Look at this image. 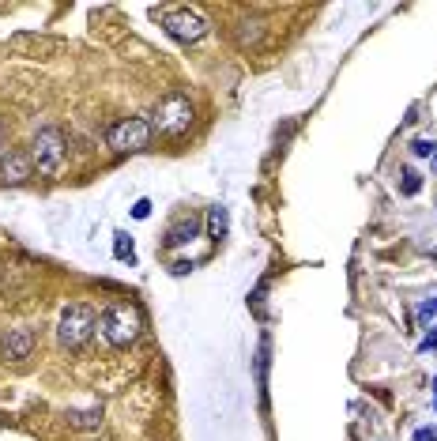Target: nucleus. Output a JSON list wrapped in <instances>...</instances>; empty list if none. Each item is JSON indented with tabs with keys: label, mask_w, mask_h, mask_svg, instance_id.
I'll return each instance as SVG.
<instances>
[{
	"label": "nucleus",
	"mask_w": 437,
	"mask_h": 441,
	"mask_svg": "<svg viewBox=\"0 0 437 441\" xmlns=\"http://www.w3.org/2000/svg\"><path fill=\"white\" fill-rule=\"evenodd\" d=\"M140 328H144V317H140V310L128 306V302H113L98 313V336H102L109 347H128L140 336Z\"/></svg>",
	"instance_id": "nucleus-1"
},
{
	"label": "nucleus",
	"mask_w": 437,
	"mask_h": 441,
	"mask_svg": "<svg viewBox=\"0 0 437 441\" xmlns=\"http://www.w3.org/2000/svg\"><path fill=\"white\" fill-rule=\"evenodd\" d=\"M30 159H35V170L42 178H57L64 170V159H68V143H64V132L61 128H38L35 143H30Z\"/></svg>",
	"instance_id": "nucleus-2"
},
{
	"label": "nucleus",
	"mask_w": 437,
	"mask_h": 441,
	"mask_svg": "<svg viewBox=\"0 0 437 441\" xmlns=\"http://www.w3.org/2000/svg\"><path fill=\"white\" fill-rule=\"evenodd\" d=\"M94 328H98V313L87 302H72V306H64V313L57 321V339H61V347L80 351L91 339Z\"/></svg>",
	"instance_id": "nucleus-3"
},
{
	"label": "nucleus",
	"mask_w": 437,
	"mask_h": 441,
	"mask_svg": "<svg viewBox=\"0 0 437 441\" xmlns=\"http://www.w3.org/2000/svg\"><path fill=\"white\" fill-rule=\"evenodd\" d=\"M192 125V102L181 91L159 98V106L151 109V128H159L162 136H181Z\"/></svg>",
	"instance_id": "nucleus-4"
},
{
	"label": "nucleus",
	"mask_w": 437,
	"mask_h": 441,
	"mask_svg": "<svg viewBox=\"0 0 437 441\" xmlns=\"http://www.w3.org/2000/svg\"><path fill=\"white\" fill-rule=\"evenodd\" d=\"M151 121L147 117H125L117 121V125H109L106 132V143L117 151V155H133V151H144L151 143Z\"/></svg>",
	"instance_id": "nucleus-5"
},
{
	"label": "nucleus",
	"mask_w": 437,
	"mask_h": 441,
	"mask_svg": "<svg viewBox=\"0 0 437 441\" xmlns=\"http://www.w3.org/2000/svg\"><path fill=\"white\" fill-rule=\"evenodd\" d=\"M162 30L181 42V46H192V42H200L207 35V19L196 12V8H178V12H166L162 16Z\"/></svg>",
	"instance_id": "nucleus-6"
},
{
	"label": "nucleus",
	"mask_w": 437,
	"mask_h": 441,
	"mask_svg": "<svg viewBox=\"0 0 437 441\" xmlns=\"http://www.w3.org/2000/svg\"><path fill=\"white\" fill-rule=\"evenodd\" d=\"M30 174H35V159L27 151L8 147V155L0 159V185H23V181H30Z\"/></svg>",
	"instance_id": "nucleus-7"
},
{
	"label": "nucleus",
	"mask_w": 437,
	"mask_h": 441,
	"mask_svg": "<svg viewBox=\"0 0 437 441\" xmlns=\"http://www.w3.org/2000/svg\"><path fill=\"white\" fill-rule=\"evenodd\" d=\"M35 344H38L35 328H12L8 336H0V358L23 362V358H30V351H35Z\"/></svg>",
	"instance_id": "nucleus-8"
},
{
	"label": "nucleus",
	"mask_w": 437,
	"mask_h": 441,
	"mask_svg": "<svg viewBox=\"0 0 437 441\" xmlns=\"http://www.w3.org/2000/svg\"><path fill=\"white\" fill-rule=\"evenodd\" d=\"M200 234V219H181L166 230V249H178V246H189V241Z\"/></svg>",
	"instance_id": "nucleus-9"
},
{
	"label": "nucleus",
	"mask_w": 437,
	"mask_h": 441,
	"mask_svg": "<svg viewBox=\"0 0 437 441\" xmlns=\"http://www.w3.org/2000/svg\"><path fill=\"white\" fill-rule=\"evenodd\" d=\"M204 223H207V238H215V241H223L226 234H230V212H226L223 204H215Z\"/></svg>",
	"instance_id": "nucleus-10"
},
{
	"label": "nucleus",
	"mask_w": 437,
	"mask_h": 441,
	"mask_svg": "<svg viewBox=\"0 0 437 441\" xmlns=\"http://www.w3.org/2000/svg\"><path fill=\"white\" fill-rule=\"evenodd\" d=\"M68 426H75V430H98L102 426V407H87V411H68Z\"/></svg>",
	"instance_id": "nucleus-11"
},
{
	"label": "nucleus",
	"mask_w": 437,
	"mask_h": 441,
	"mask_svg": "<svg viewBox=\"0 0 437 441\" xmlns=\"http://www.w3.org/2000/svg\"><path fill=\"white\" fill-rule=\"evenodd\" d=\"M113 257L121 264H136V246H133V238H128L125 230H117V234H113Z\"/></svg>",
	"instance_id": "nucleus-12"
},
{
	"label": "nucleus",
	"mask_w": 437,
	"mask_h": 441,
	"mask_svg": "<svg viewBox=\"0 0 437 441\" xmlns=\"http://www.w3.org/2000/svg\"><path fill=\"white\" fill-rule=\"evenodd\" d=\"M419 189H422V174H419V170H403L400 193H403V196H419Z\"/></svg>",
	"instance_id": "nucleus-13"
},
{
	"label": "nucleus",
	"mask_w": 437,
	"mask_h": 441,
	"mask_svg": "<svg viewBox=\"0 0 437 441\" xmlns=\"http://www.w3.org/2000/svg\"><path fill=\"white\" fill-rule=\"evenodd\" d=\"M411 155H414V159H433V155H437V143H433V140H414V143H411Z\"/></svg>",
	"instance_id": "nucleus-14"
},
{
	"label": "nucleus",
	"mask_w": 437,
	"mask_h": 441,
	"mask_svg": "<svg viewBox=\"0 0 437 441\" xmlns=\"http://www.w3.org/2000/svg\"><path fill=\"white\" fill-rule=\"evenodd\" d=\"M430 317H437V298H426L419 306V321H430Z\"/></svg>",
	"instance_id": "nucleus-15"
},
{
	"label": "nucleus",
	"mask_w": 437,
	"mask_h": 441,
	"mask_svg": "<svg viewBox=\"0 0 437 441\" xmlns=\"http://www.w3.org/2000/svg\"><path fill=\"white\" fill-rule=\"evenodd\" d=\"M437 347V328L430 325V328H426V336H422V344H419V351H433Z\"/></svg>",
	"instance_id": "nucleus-16"
},
{
	"label": "nucleus",
	"mask_w": 437,
	"mask_h": 441,
	"mask_svg": "<svg viewBox=\"0 0 437 441\" xmlns=\"http://www.w3.org/2000/svg\"><path fill=\"white\" fill-rule=\"evenodd\" d=\"M151 215V200H136L133 204V219H147Z\"/></svg>",
	"instance_id": "nucleus-17"
},
{
	"label": "nucleus",
	"mask_w": 437,
	"mask_h": 441,
	"mask_svg": "<svg viewBox=\"0 0 437 441\" xmlns=\"http://www.w3.org/2000/svg\"><path fill=\"white\" fill-rule=\"evenodd\" d=\"M414 441H437V426H422V430H414Z\"/></svg>",
	"instance_id": "nucleus-18"
},
{
	"label": "nucleus",
	"mask_w": 437,
	"mask_h": 441,
	"mask_svg": "<svg viewBox=\"0 0 437 441\" xmlns=\"http://www.w3.org/2000/svg\"><path fill=\"white\" fill-rule=\"evenodd\" d=\"M8 155V128H4V121H0V159Z\"/></svg>",
	"instance_id": "nucleus-19"
},
{
	"label": "nucleus",
	"mask_w": 437,
	"mask_h": 441,
	"mask_svg": "<svg viewBox=\"0 0 437 441\" xmlns=\"http://www.w3.org/2000/svg\"><path fill=\"white\" fill-rule=\"evenodd\" d=\"M185 272H192L189 260H178V264H173V275H185Z\"/></svg>",
	"instance_id": "nucleus-20"
},
{
	"label": "nucleus",
	"mask_w": 437,
	"mask_h": 441,
	"mask_svg": "<svg viewBox=\"0 0 437 441\" xmlns=\"http://www.w3.org/2000/svg\"><path fill=\"white\" fill-rule=\"evenodd\" d=\"M430 389H433V411H437V377L430 381Z\"/></svg>",
	"instance_id": "nucleus-21"
}]
</instances>
